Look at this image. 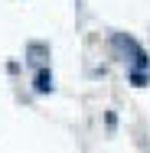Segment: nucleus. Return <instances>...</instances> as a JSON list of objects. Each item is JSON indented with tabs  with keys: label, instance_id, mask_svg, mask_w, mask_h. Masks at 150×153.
Segmentation results:
<instances>
[{
	"label": "nucleus",
	"instance_id": "1",
	"mask_svg": "<svg viewBox=\"0 0 150 153\" xmlns=\"http://www.w3.org/2000/svg\"><path fill=\"white\" fill-rule=\"evenodd\" d=\"M36 82H39V85H36V88H39V91H49V88H52V78H49V75H46V72H43V75H39V78H36Z\"/></svg>",
	"mask_w": 150,
	"mask_h": 153
}]
</instances>
